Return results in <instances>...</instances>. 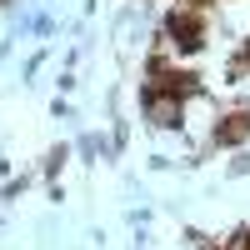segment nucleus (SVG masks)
I'll use <instances>...</instances> for the list:
<instances>
[{
  "label": "nucleus",
  "mask_w": 250,
  "mask_h": 250,
  "mask_svg": "<svg viewBox=\"0 0 250 250\" xmlns=\"http://www.w3.org/2000/svg\"><path fill=\"white\" fill-rule=\"evenodd\" d=\"M205 35H210V15H205V5H195V0H180V5L170 10V20H165V50H180V55H195L205 45Z\"/></svg>",
  "instance_id": "obj_1"
},
{
  "label": "nucleus",
  "mask_w": 250,
  "mask_h": 250,
  "mask_svg": "<svg viewBox=\"0 0 250 250\" xmlns=\"http://www.w3.org/2000/svg\"><path fill=\"white\" fill-rule=\"evenodd\" d=\"M250 140V110H230L225 120H215V145H245Z\"/></svg>",
  "instance_id": "obj_2"
},
{
  "label": "nucleus",
  "mask_w": 250,
  "mask_h": 250,
  "mask_svg": "<svg viewBox=\"0 0 250 250\" xmlns=\"http://www.w3.org/2000/svg\"><path fill=\"white\" fill-rule=\"evenodd\" d=\"M225 250H250V230H240V235H230V240H225Z\"/></svg>",
  "instance_id": "obj_3"
},
{
  "label": "nucleus",
  "mask_w": 250,
  "mask_h": 250,
  "mask_svg": "<svg viewBox=\"0 0 250 250\" xmlns=\"http://www.w3.org/2000/svg\"><path fill=\"white\" fill-rule=\"evenodd\" d=\"M240 70H250V40H245V50H240Z\"/></svg>",
  "instance_id": "obj_4"
}]
</instances>
